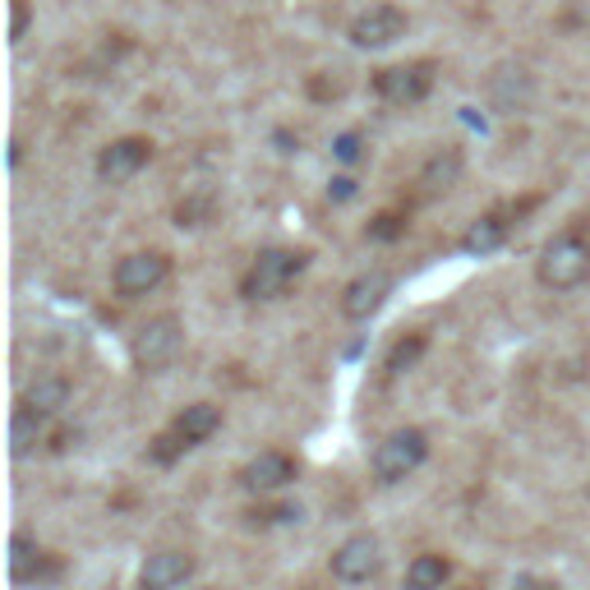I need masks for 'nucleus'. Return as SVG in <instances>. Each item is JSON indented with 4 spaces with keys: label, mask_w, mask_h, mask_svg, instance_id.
I'll use <instances>...</instances> for the list:
<instances>
[{
    "label": "nucleus",
    "mask_w": 590,
    "mask_h": 590,
    "mask_svg": "<svg viewBox=\"0 0 590 590\" xmlns=\"http://www.w3.org/2000/svg\"><path fill=\"white\" fill-rule=\"evenodd\" d=\"M536 277H540L544 291H577L586 277H590V244H586L577 231L553 236L544 250H540Z\"/></svg>",
    "instance_id": "f257e3e1"
},
{
    "label": "nucleus",
    "mask_w": 590,
    "mask_h": 590,
    "mask_svg": "<svg viewBox=\"0 0 590 590\" xmlns=\"http://www.w3.org/2000/svg\"><path fill=\"white\" fill-rule=\"evenodd\" d=\"M304 263H309V254H300V250H263L250 263V272L240 277V296L244 300H277V296H287V287L304 272Z\"/></svg>",
    "instance_id": "f03ea898"
},
{
    "label": "nucleus",
    "mask_w": 590,
    "mask_h": 590,
    "mask_svg": "<svg viewBox=\"0 0 590 590\" xmlns=\"http://www.w3.org/2000/svg\"><path fill=\"white\" fill-rule=\"evenodd\" d=\"M424 457H429V433L424 429H397L374 452V476H379V484H397V480H407Z\"/></svg>",
    "instance_id": "7ed1b4c3"
},
{
    "label": "nucleus",
    "mask_w": 590,
    "mask_h": 590,
    "mask_svg": "<svg viewBox=\"0 0 590 590\" xmlns=\"http://www.w3.org/2000/svg\"><path fill=\"white\" fill-rule=\"evenodd\" d=\"M433 88V60H407V66H388L374 74V92L388 107H416Z\"/></svg>",
    "instance_id": "20e7f679"
},
{
    "label": "nucleus",
    "mask_w": 590,
    "mask_h": 590,
    "mask_svg": "<svg viewBox=\"0 0 590 590\" xmlns=\"http://www.w3.org/2000/svg\"><path fill=\"white\" fill-rule=\"evenodd\" d=\"M180 351V319L176 314H158V319H148L139 332H134V364L143 369V374H158L162 364H171Z\"/></svg>",
    "instance_id": "39448f33"
},
{
    "label": "nucleus",
    "mask_w": 590,
    "mask_h": 590,
    "mask_svg": "<svg viewBox=\"0 0 590 590\" xmlns=\"http://www.w3.org/2000/svg\"><path fill=\"white\" fill-rule=\"evenodd\" d=\"M407 28H411L407 10H397V6H369L351 23V42L360 51H379V47H392L397 38H407Z\"/></svg>",
    "instance_id": "423d86ee"
},
{
    "label": "nucleus",
    "mask_w": 590,
    "mask_h": 590,
    "mask_svg": "<svg viewBox=\"0 0 590 590\" xmlns=\"http://www.w3.org/2000/svg\"><path fill=\"white\" fill-rule=\"evenodd\" d=\"M167 272H171V259L162 250H143V254H130V259H120L116 263V291L126 296V300H139L148 291H158L167 282Z\"/></svg>",
    "instance_id": "0eeeda50"
},
{
    "label": "nucleus",
    "mask_w": 590,
    "mask_h": 590,
    "mask_svg": "<svg viewBox=\"0 0 590 590\" xmlns=\"http://www.w3.org/2000/svg\"><path fill=\"white\" fill-rule=\"evenodd\" d=\"M148 158H152V143H148V139H139V134L116 139V143H107V148L98 152V176H102L107 184H126V180H134V176L148 167Z\"/></svg>",
    "instance_id": "6e6552de"
},
{
    "label": "nucleus",
    "mask_w": 590,
    "mask_h": 590,
    "mask_svg": "<svg viewBox=\"0 0 590 590\" xmlns=\"http://www.w3.org/2000/svg\"><path fill=\"white\" fill-rule=\"evenodd\" d=\"M379 572V540L374 536H351L332 553V577L347 581V586H360Z\"/></svg>",
    "instance_id": "1a4fd4ad"
},
{
    "label": "nucleus",
    "mask_w": 590,
    "mask_h": 590,
    "mask_svg": "<svg viewBox=\"0 0 590 590\" xmlns=\"http://www.w3.org/2000/svg\"><path fill=\"white\" fill-rule=\"evenodd\" d=\"M388 291H392V277H388L383 268L360 272L356 282L341 291V314H347V319H369V314H379L383 300H388Z\"/></svg>",
    "instance_id": "9d476101"
},
{
    "label": "nucleus",
    "mask_w": 590,
    "mask_h": 590,
    "mask_svg": "<svg viewBox=\"0 0 590 590\" xmlns=\"http://www.w3.org/2000/svg\"><path fill=\"white\" fill-rule=\"evenodd\" d=\"M194 572V558L184 553V549H158V553H148V563L139 568V586L143 590H176L184 586Z\"/></svg>",
    "instance_id": "9b49d317"
},
{
    "label": "nucleus",
    "mask_w": 590,
    "mask_h": 590,
    "mask_svg": "<svg viewBox=\"0 0 590 590\" xmlns=\"http://www.w3.org/2000/svg\"><path fill=\"white\" fill-rule=\"evenodd\" d=\"M291 480H296V461H291L287 452H277V448L259 452V457L240 471V484L250 489V493H272V489L291 484Z\"/></svg>",
    "instance_id": "f8f14e48"
},
{
    "label": "nucleus",
    "mask_w": 590,
    "mask_h": 590,
    "mask_svg": "<svg viewBox=\"0 0 590 590\" xmlns=\"http://www.w3.org/2000/svg\"><path fill=\"white\" fill-rule=\"evenodd\" d=\"M10 577L19 586H42V581L60 577V563H56L51 553H42L28 536H14L10 540Z\"/></svg>",
    "instance_id": "ddd939ff"
},
{
    "label": "nucleus",
    "mask_w": 590,
    "mask_h": 590,
    "mask_svg": "<svg viewBox=\"0 0 590 590\" xmlns=\"http://www.w3.org/2000/svg\"><path fill=\"white\" fill-rule=\"evenodd\" d=\"M461 167H466V158H461V148H439L433 158L420 167V194L424 199H433V194H448L452 184L461 180Z\"/></svg>",
    "instance_id": "4468645a"
},
{
    "label": "nucleus",
    "mask_w": 590,
    "mask_h": 590,
    "mask_svg": "<svg viewBox=\"0 0 590 590\" xmlns=\"http://www.w3.org/2000/svg\"><path fill=\"white\" fill-rule=\"evenodd\" d=\"M508 231H512V217H508V208H499V212H484L480 222H471V231L461 236V250L466 254H493L499 244L508 240Z\"/></svg>",
    "instance_id": "2eb2a0df"
},
{
    "label": "nucleus",
    "mask_w": 590,
    "mask_h": 590,
    "mask_svg": "<svg viewBox=\"0 0 590 590\" xmlns=\"http://www.w3.org/2000/svg\"><path fill=\"white\" fill-rule=\"evenodd\" d=\"M171 429L180 433V443H184V448H199L203 439H212V433L222 429V411H217L212 401H194V407H184V411L176 416Z\"/></svg>",
    "instance_id": "dca6fc26"
},
{
    "label": "nucleus",
    "mask_w": 590,
    "mask_h": 590,
    "mask_svg": "<svg viewBox=\"0 0 590 590\" xmlns=\"http://www.w3.org/2000/svg\"><path fill=\"white\" fill-rule=\"evenodd\" d=\"M448 572H452V563L443 553H420L416 563L407 568V590H443Z\"/></svg>",
    "instance_id": "f3484780"
},
{
    "label": "nucleus",
    "mask_w": 590,
    "mask_h": 590,
    "mask_svg": "<svg viewBox=\"0 0 590 590\" xmlns=\"http://www.w3.org/2000/svg\"><path fill=\"white\" fill-rule=\"evenodd\" d=\"M70 401V383L66 379H38L33 388L23 392V407H33L38 416H51V411H60Z\"/></svg>",
    "instance_id": "a211bd4d"
},
{
    "label": "nucleus",
    "mask_w": 590,
    "mask_h": 590,
    "mask_svg": "<svg viewBox=\"0 0 590 590\" xmlns=\"http://www.w3.org/2000/svg\"><path fill=\"white\" fill-rule=\"evenodd\" d=\"M38 439H42V416H38L33 407H19V411H14V424H10V448H14V457L33 452Z\"/></svg>",
    "instance_id": "6ab92c4d"
},
{
    "label": "nucleus",
    "mask_w": 590,
    "mask_h": 590,
    "mask_svg": "<svg viewBox=\"0 0 590 590\" xmlns=\"http://www.w3.org/2000/svg\"><path fill=\"white\" fill-rule=\"evenodd\" d=\"M424 347H429V337H424V332L401 337L397 347L388 351V374H407V369H416V360L424 356Z\"/></svg>",
    "instance_id": "aec40b11"
},
{
    "label": "nucleus",
    "mask_w": 590,
    "mask_h": 590,
    "mask_svg": "<svg viewBox=\"0 0 590 590\" xmlns=\"http://www.w3.org/2000/svg\"><path fill=\"white\" fill-rule=\"evenodd\" d=\"M407 227H411V212L407 208H388L364 227V236L369 240H397V236H407Z\"/></svg>",
    "instance_id": "412c9836"
},
{
    "label": "nucleus",
    "mask_w": 590,
    "mask_h": 590,
    "mask_svg": "<svg viewBox=\"0 0 590 590\" xmlns=\"http://www.w3.org/2000/svg\"><path fill=\"white\" fill-rule=\"evenodd\" d=\"M152 461H162V466H171L180 452H184V443H180V433L176 429H167V433H158V439H152Z\"/></svg>",
    "instance_id": "4be33fe9"
},
{
    "label": "nucleus",
    "mask_w": 590,
    "mask_h": 590,
    "mask_svg": "<svg viewBox=\"0 0 590 590\" xmlns=\"http://www.w3.org/2000/svg\"><path fill=\"white\" fill-rule=\"evenodd\" d=\"M291 517H300V508H291V503H277V508H254V512H250V521H254V526H272V521H291Z\"/></svg>",
    "instance_id": "5701e85b"
},
{
    "label": "nucleus",
    "mask_w": 590,
    "mask_h": 590,
    "mask_svg": "<svg viewBox=\"0 0 590 590\" xmlns=\"http://www.w3.org/2000/svg\"><path fill=\"white\" fill-rule=\"evenodd\" d=\"M28 0H10V42H23V33H28Z\"/></svg>",
    "instance_id": "b1692460"
},
{
    "label": "nucleus",
    "mask_w": 590,
    "mask_h": 590,
    "mask_svg": "<svg viewBox=\"0 0 590 590\" xmlns=\"http://www.w3.org/2000/svg\"><path fill=\"white\" fill-rule=\"evenodd\" d=\"M337 158H341V162H356V158H360V139H356V134H341V139H337Z\"/></svg>",
    "instance_id": "393cba45"
},
{
    "label": "nucleus",
    "mask_w": 590,
    "mask_h": 590,
    "mask_svg": "<svg viewBox=\"0 0 590 590\" xmlns=\"http://www.w3.org/2000/svg\"><path fill=\"white\" fill-rule=\"evenodd\" d=\"M309 92H314V98H341V79H314V83H309Z\"/></svg>",
    "instance_id": "a878e982"
},
{
    "label": "nucleus",
    "mask_w": 590,
    "mask_h": 590,
    "mask_svg": "<svg viewBox=\"0 0 590 590\" xmlns=\"http://www.w3.org/2000/svg\"><path fill=\"white\" fill-rule=\"evenodd\" d=\"M517 590H558V586H553V581H540V577H521Z\"/></svg>",
    "instance_id": "bb28decb"
},
{
    "label": "nucleus",
    "mask_w": 590,
    "mask_h": 590,
    "mask_svg": "<svg viewBox=\"0 0 590 590\" xmlns=\"http://www.w3.org/2000/svg\"><path fill=\"white\" fill-rule=\"evenodd\" d=\"M332 184H337V199H351V194H356V180H347V176L332 180Z\"/></svg>",
    "instance_id": "cd10ccee"
}]
</instances>
